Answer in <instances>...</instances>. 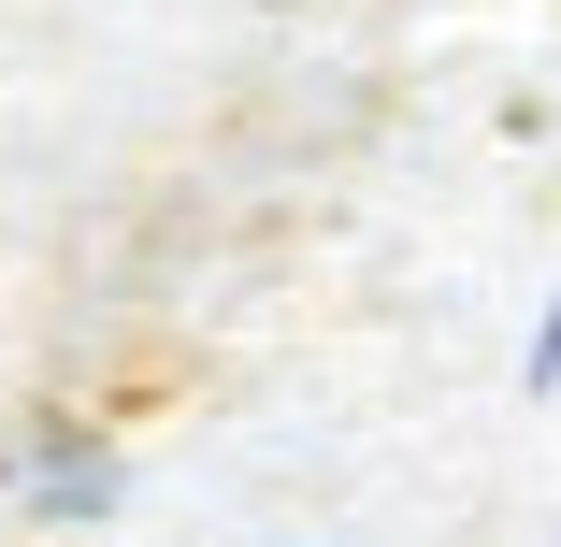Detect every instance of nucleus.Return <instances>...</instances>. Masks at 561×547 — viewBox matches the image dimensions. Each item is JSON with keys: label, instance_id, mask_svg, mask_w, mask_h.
Here are the masks:
<instances>
[{"label": "nucleus", "instance_id": "nucleus-1", "mask_svg": "<svg viewBox=\"0 0 561 547\" xmlns=\"http://www.w3.org/2000/svg\"><path fill=\"white\" fill-rule=\"evenodd\" d=\"M116 476H101V447H72V432H44L30 447V504H101Z\"/></svg>", "mask_w": 561, "mask_h": 547}, {"label": "nucleus", "instance_id": "nucleus-2", "mask_svg": "<svg viewBox=\"0 0 561 547\" xmlns=\"http://www.w3.org/2000/svg\"><path fill=\"white\" fill-rule=\"evenodd\" d=\"M518 375H533V389H561V303L533 317V346H518Z\"/></svg>", "mask_w": 561, "mask_h": 547}]
</instances>
